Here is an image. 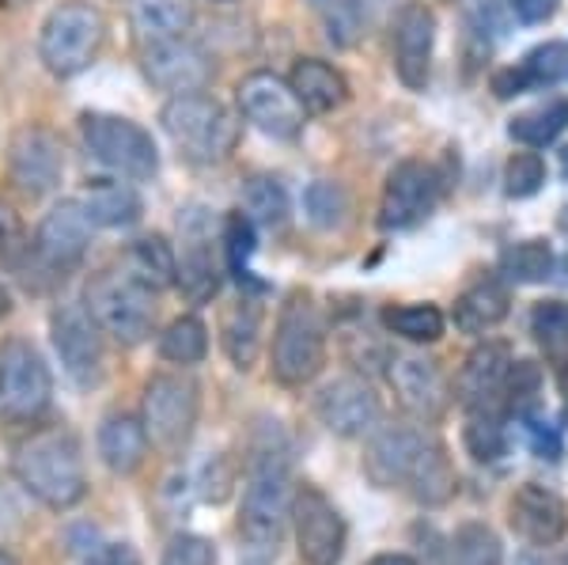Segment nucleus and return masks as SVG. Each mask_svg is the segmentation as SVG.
Listing matches in <instances>:
<instances>
[{
	"instance_id": "obj_54",
	"label": "nucleus",
	"mask_w": 568,
	"mask_h": 565,
	"mask_svg": "<svg viewBox=\"0 0 568 565\" xmlns=\"http://www.w3.org/2000/svg\"><path fill=\"white\" fill-rule=\"evenodd\" d=\"M565 175H568V149H565Z\"/></svg>"
},
{
	"instance_id": "obj_27",
	"label": "nucleus",
	"mask_w": 568,
	"mask_h": 565,
	"mask_svg": "<svg viewBox=\"0 0 568 565\" xmlns=\"http://www.w3.org/2000/svg\"><path fill=\"white\" fill-rule=\"evenodd\" d=\"M511 312V293L508 285L497 278H485V281H474L466 293L455 300V326L463 334H489L493 326H500L504 319Z\"/></svg>"
},
{
	"instance_id": "obj_53",
	"label": "nucleus",
	"mask_w": 568,
	"mask_h": 565,
	"mask_svg": "<svg viewBox=\"0 0 568 565\" xmlns=\"http://www.w3.org/2000/svg\"><path fill=\"white\" fill-rule=\"evenodd\" d=\"M0 565H16V558H12V554L4 551V546H0Z\"/></svg>"
},
{
	"instance_id": "obj_39",
	"label": "nucleus",
	"mask_w": 568,
	"mask_h": 565,
	"mask_svg": "<svg viewBox=\"0 0 568 565\" xmlns=\"http://www.w3.org/2000/svg\"><path fill=\"white\" fill-rule=\"evenodd\" d=\"M542 395V369L535 361H511L508 384H504V410L516 417H530Z\"/></svg>"
},
{
	"instance_id": "obj_42",
	"label": "nucleus",
	"mask_w": 568,
	"mask_h": 565,
	"mask_svg": "<svg viewBox=\"0 0 568 565\" xmlns=\"http://www.w3.org/2000/svg\"><path fill=\"white\" fill-rule=\"evenodd\" d=\"M542 182H546V160L538 152H511L508 168H504V190H508V198L538 194Z\"/></svg>"
},
{
	"instance_id": "obj_36",
	"label": "nucleus",
	"mask_w": 568,
	"mask_h": 565,
	"mask_svg": "<svg viewBox=\"0 0 568 565\" xmlns=\"http://www.w3.org/2000/svg\"><path fill=\"white\" fill-rule=\"evenodd\" d=\"M243 213L262 228H277L288 221V190L273 175H254L243 186Z\"/></svg>"
},
{
	"instance_id": "obj_30",
	"label": "nucleus",
	"mask_w": 568,
	"mask_h": 565,
	"mask_svg": "<svg viewBox=\"0 0 568 565\" xmlns=\"http://www.w3.org/2000/svg\"><path fill=\"white\" fill-rule=\"evenodd\" d=\"M175 248H171L163 235H144L136 240L130 251H125V273H133L141 285H149L152 293H163V289L175 285Z\"/></svg>"
},
{
	"instance_id": "obj_22",
	"label": "nucleus",
	"mask_w": 568,
	"mask_h": 565,
	"mask_svg": "<svg viewBox=\"0 0 568 565\" xmlns=\"http://www.w3.org/2000/svg\"><path fill=\"white\" fill-rule=\"evenodd\" d=\"M182 228V254H175V289L190 304H209L220 293V262L209 243L205 221H201V209H190L179 221Z\"/></svg>"
},
{
	"instance_id": "obj_40",
	"label": "nucleus",
	"mask_w": 568,
	"mask_h": 565,
	"mask_svg": "<svg viewBox=\"0 0 568 565\" xmlns=\"http://www.w3.org/2000/svg\"><path fill=\"white\" fill-rule=\"evenodd\" d=\"M524 69L535 88L546 84H561L568 80V46L565 42H542L524 58Z\"/></svg>"
},
{
	"instance_id": "obj_5",
	"label": "nucleus",
	"mask_w": 568,
	"mask_h": 565,
	"mask_svg": "<svg viewBox=\"0 0 568 565\" xmlns=\"http://www.w3.org/2000/svg\"><path fill=\"white\" fill-rule=\"evenodd\" d=\"M163 133L190 163H224L240 144V122L213 95H171L160 111Z\"/></svg>"
},
{
	"instance_id": "obj_26",
	"label": "nucleus",
	"mask_w": 568,
	"mask_h": 565,
	"mask_svg": "<svg viewBox=\"0 0 568 565\" xmlns=\"http://www.w3.org/2000/svg\"><path fill=\"white\" fill-rule=\"evenodd\" d=\"M288 84L311 114H329L349 99V80L323 58H300L292 65Z\"/></svg>"
},
{
	"instance_id": "obj_11",
	"label": "nucleus",
	"mask_w": 568,
	"mask_h": 565,
	"mask_svg": "<svg viewBox=\"0 0 568 565\" xmlns=\"http://www.w3.org/2000/svg\"><path fill=\"white\" fill-rule=\"evenodd\" d=\"M292 532H296V551L304 565H342L349 527H345L337 505L318 486H296L292 494Z\"/></svg>"
},
{
	"instance_id": "obj_12",
	"label": "nucleus",
	"mask_w": 568,
	"mask_h": 565,
	"mask_svg": "<svg viewBox=\"0 0 568 565\" xmlns=\"http://www.w3.org/2000/svg\"><path fill=\"white\" fill-rule=\"evenodd\" d=\"M240 99V114L254 130H262L273 141H296L307 125V107L292 91L288 80L273 77V72H251L235 88Z\"/></svg>"
},
{
	"instance_id": "obj_31",
	"label": "nucleus",
	"mask_w": 568,
	"mask_h": 565,
	"mask_svg": "<svg viewBox=\"0 0 568 565\" xmlns=\"http://www.w3.org/2000/svg\"><path fill=\"white\" fill-rule=\"evenodd\" d=\"M383 326H387L394 339L425 345V342L444 339L447 319L436 304H390V307H383Z\"/></svg>"
},
{
	"instance_id": "obj_55",
	"label": "nucleus",
	"mask_w": 568,
	"mask_h": 565,
	"mask_svg": "<svg viewBox=\"0 0 568 565\" xmlns=\"http://www.w3.org/2000/svg\"><path fill=\"white\" fill-rule=\"evenodd\" d=\"M565 270H568V259H565Z\"/></svg>"
},
{
	"instance_id": "obj_48",
	"label": "nucleus",
	"mask_w": 568,
	"mask_h": 565,
	"mask_svg": "<svg viewBox=\"0 0 568 565\" xmlns=\"http://www.w3.org/2000/svg\"><path fill=\"white\" fill-rule=\"evenodd\" d=\"M80 565H141V558H136L130 543H106L99 551H91Z\"/></svg>"
},
{
	"instance_id": "obj_47",
	"label": "nucleus",
	"mask_w": 568,
	"mask_h": 565,
	"mask_svg": "<svg viewBox=\"0 0 568 565\" xmlns=\"http://www.w3.org/2000/svg\"><path fill=\"white\" fill-rule=\"evenodd\" d=\"M489 84H493V95H497V99H516V95L535 91V84H530V77L524 69V61H519V65H508V69H497Z\"/></svg>"
},
{
	"instance_id": "obj_38",
	"label": "nucleus",
	"mask_w": 568,
	"mask_h": 565,
	"mask_svg": "<svg viewBox=\"0 0 568 565\" xmlns=\"http://www.w3.org/2000/svg\"><path fill=\"white\" fill-rule=\"evenodd\" d=\"M304 209L315 228H342L345 216H349V194H345L342 182L318 179L304 190Z\"/></svg>"
},
{
	"instance_id": "obj_14",
	"label": "nucleus",
	"mask_w": 568,
	"mask_h": 565,
	"mask_svg": "<svg viewBox=\"0 0 568 565\" xmlns=\"http://www.w3.org/2000/svg\"><path fill=\"white\" fill-rule=\"evenodd\" d=\"M436 198H439V175L433 163H425V160L394 163L387 186H383L379 224L387 228V232H406V228L420 224L433 213Z\"/></svg>"
},
{
	"instance_id": "obj_16",
	"label": "nucleus",
	"mask_w": 568,
	"mask_h": 565,
	"mask_svg": "<svg viewBox=\"0 0 568 565\" xmlns=\"http://www.w3.org/2000/svg\"><path fill=\"white\" fill-rule=\"evenodd\" d=\"M8 171L23 194H50L65 175V149L45 125H23L8 141Z\"/></svg>"
},
{
	"instance_id": "obj_13",
	"label": "nucleus",
	"mask_w": 568,
	"mask_h": 565,
	"mask_svg": "<svg viewBox=\"0 0 568 565\" xmlns=\"http://www.w3.org/2000/svg\"><path fill=\"white\" fill-rule=\"evenodd\" d=\"M50 339L72 384L95 387L103 376V331L84 304H61L50 315Z\"/></svg>"
},
{
	"instance_id": "obj_25",
	"label": "nucleus",
	"mask_w": 568,
	"mask_h": 565,
	"mask_svg": "<svg viewBox=\"0 0 568 565\" xmlns=\"http://www.w3.org/2000/svg\"><path fill=\"white\" fill-rule=\"evenodd\" d=\"M84 205L88 221L95 228H130L141 221L144 202L141 194L122 179H95L84 186V194L77 198Z\"/></svg>"
},
{
	"instance_id": "obj_7",
	"label": "nucleus",
	"mask_w": 568,
	"mask_h": 565,
	"mask_svg": "<svg viewBox=\"0 0 568 565\" xmlns=\"http://www.w3.org/2000/svg\"><path fill=\"white\" fill-rule=\"evenodd\" d=\"M84 307L95 319V326L110 334L118 345L149 342L155 326V293L125 270H106L91 278Z\"/></svg>"
},
{
	"instance_id": "obj_32",
	"label": "nucleus",
	"mask_w": 568,
	"mask_h": 565,
	"mask_svg": "<svg viewBox=\"0 0 568 565\" xmlns=\"http://www.w3.org/2000/svg\"><path fill=\"white\" fill-rule=\"evenodd\" d=\"M554 248L546 240H524L511 243L508 251L500 254V273L504 281H516V285H542V281L554 273Z\"/></svg>"
},
{
	"instance_id": "obj_43",
	"label": "nucleus",
	"mask_w": 568,
	"mask_h": 565,
	"mask_svg": "<svg viewBox=\"0 0 568 565\" xmlns=\"http://www.w3.org/2000/svg\"><path fill=\"white\" fill-rule=\"evenodd\" d=\"M224 251H227V266L235 270V278L246 281V259L254 254V221L243 209L224 216Z\"/></svg>"
},
{
	"instance_id": "obj_23",
	"label": "nucleus",
	"mask_w": 568,
	"mask_h": 565,
	"mask_svg": "<svg viewBox=\"0 0 568 565\" xmlns=\"http://www.w3.org/2000/svg\"><path fill=\"white\" fill-rule=\"evenodd\" d=\"M433 46H436V16L425 4H406L394 20V72L409 91L428 84L433 69Z\"/></svg>"
},
{
	"instance_id": "obj_10",
	"label": "nucleus",
	"mask_w": 568,
	"mask_h": 565,
	"mask_svg": "<svg viewBox=\"0 0 568 565\" xmlns=\"http://www.w3.org/2000/svg\"><path fill=\"white\" fill-rule=\"evenodd\" d=\"M53 403L50 364L31 342L12 339L0 350V410L8 422H39Z\"/></svg>"
},
{
	"instance_id": "obj_6",
	"label": "nucleus",
	"mask_w": 568,
	"mask_h": 565,
	"mask_svg": "<svg viewBox=\"0 0 568 565\" xmlns=\"http://www.w3.org/2000/svg\"><path fill=\"white\" fill-rule=\"evenodd\" d=\"M106 42V20L88 0H65L42 23L39 58L53 77H80Z\"/></svg>"
},
{
	"instance_id": "obj_50",
	"label": "nucleus",
	"mask_w": 568,
	"mask_h": 565,
	"mask_svg": "<svg viewBox=\"0 0 568 565\" xmlns=\"http://www.w3.org/2000/svg\"><path fill=\"white\" fill-rule=\"evenodd\" d=\"M516 565H568V554H546L542 546H535V551H527V554H519V562Z\"/></svg>"
},
{
	"instance_id": "obj_15",
	"label": "nucleus",
	"mask_w": 568,
	"mask_h": 565,
	"mask_svg": "<svg viewBox=\"0 0 568 565\" xmlns=\"http://www.w3.org/2000/svg\"><path fill=\"white\" fill-rule=\"evenodd\" d=\"M387 364L390 387L398 395L402 410L420 425H436L447 414V406H452V387H447L439 364L425 357V353H398Z\"/></svg>"
},
{
	"instance_id": "obj_3",
	"label": "nucleus",
	"mask_w": 568,
	"mask_h": 565,
	"mask_svg": "<svg viewBox=\"0 0 568 565\" xmlns=\"http://www.w3.org/2000/svg\"><path fill=\"white\" fill-rule=\"evenodd\" d=\"M12 471L27 494L42 501L45 508H58V513L80 505L88 494L84 452H80V441L65 425L34 430L27 441L16 444Z\"/></svg>"
},
{
	"instance_id": "obj_17",
	"label": "nucleus",
	"mask_w": 568,
	"mask_h": 565,
	"mask_svg": "<svg viewBox=\"0 0 568 565\" xmlns=\"http://www.w3.org/2000/svg\"><path fill=\"white\" fill-rule=\"evenodd\" d=\"M91 224L80 202H61L42 216L39 232H34V259L53 273H72L84 262L91 248Z\"/></svg>"
},
{
	"instance_id": "obj_41",
	"label": "nucleus",
	"mask_w": 568,
	"mask_h": 565,
	"mask_svg": "<svg viewBox=\"0 0 568 565\" xmlns=\"http://www.w3.org/2000/svg\"><path fill=\"white\" fill-rule=\"evenodd\" d=\"M530 334L538 339V345H546L549 353L565 350L568 345V304L565 300H542L530 312Z\"/></svg>"
},
{
	"instance_id": "obj_37",
	"label": "nucleus",
	"mask_w": 568,
	"mask_h": 565,
	"mask_svg": "<svg viewBox=\"0 0 568 565\" xmlns=\"http://www.w3.org/2000/svg\"><path fill=\"white\" fill-rule=\"evenodd\" d=\"M452 558L455 565H504V543L489 524L466 521L452 535Z\"/></svg>"
},
{
	"instance_id": "obj_51",
	"label": "nucleus",
	"mask_w": 568,
	"mask_h": 565,
	"mask_svg": "<svg viewBox=\"0 0 568 565\" xmlns=\"http://www.w3.org/2000/svg\"><path fill=\"white\" fill-rule=\"evenodd\" d=\"M368 565H420V562H414L409 554H375Z\"/></svg>"
},
{
	"instance_id": "obj_49",
	"label": "nucleus",
	"mask_w": 568,
	"mask_h": 565,
	"mask_svg": "<svg viewBox=\"0 0 568 565\" xmlns=\"http://www.w3.org/2000/svg\"><path fill=\"white\" fill-rule=\"evenodd\" d=\"M557 4H561V0H508V8L524 23H546L549 16L557 12Z\"/></svg>"
},
{
	"instance_id": "obj_24",
	"label": "nucleus",
	"mask_w": 568,
	"mask_h": 565,
	"mask_svg": "<svg viewBox=\"0 0 568 565\" xmlns=\"http://www.w3.org/2000/svg\"><path fill=\"white\" fill-rule=\"evenodd\" d=\"M99 460L106 463V471L114 475H133L144 460H149V430L141 417L133 414H106L99 425Z\"/></svg>"
},
{
	"instance_id": "obj_35",
	"label": "nucleus",
	"mask_w": 568,
	"mask_h": 565,
	"mask_svg": "<svg viewBox=\"0 0 568 565\" xmlns=\"http://www.w3.org/2000/svg\"><path fill=\"white\" fill-rule=\"evenodd\" d=\"M209 353V326L197 315H179L168 331L160 334V357L171 364H201Z\"/></svg>"
},
{
	"instance_id": "obj_19",
	"label": "nucleus",
	"mask_w": 568,
	"mask_h": 565,
	"mask_svg": "<svg viewBox=\"0 0 568 565\" xmlns=\"http://www.w3.org/2000/svg\"><path fill=\"white\" fill-rule=\"evenodd\" d=\"M315 414L337 436H368L383 417L379 395L356 376H337L315 395Z\"/></svg>"
},
{
	"instance_id": "obj_29",
	"label": "nucleus",
	"mask_w": 568,
	"mask_h": 565,
	"mask_svg": "<svg viewBox=\"0 0 568 565\" xmlns=\"http://www.w3.org/2000/svg\"><path fill=\"white\" fill-rule=\"evenodd\" d=\"M130 23L141 46L186 39L190 23H194V8H190V0H133Z\"/></svg>"
},
{
	"instance_id": "obj_8",
	"label": "nucleus",
	"mask_w": 568,
	"mask_h": 565,
	"mask_svg": "<svg viewBox=\"0 0 568 565\" xmlns=\"http://www.w3.org/2000/svg\"><path fill=\"white\" fill-rule=\"evenodd\" d=\"M80 137L84 149L118 179H152L160 171V152L144 125L130 122L122 114L88 111L80 118Z\"/></svg>"
},
{
	"instance_id": "obj_2",
	"label": "nucleus",
	"mask_w": 568,
	"mask_h": 565,
	"mask_svg": "<svg viewBox=\"0 0 568 565\" xmlns=\"http://www.w3.org/2000/svg\"><path fill=\"white\" fill-rule=\"evenodd\" d=\"M292 460L288 444L273 422V430L258 436L246 460V482H243V505H240V535L258 551H270L284 539L292 521Z\"/></svg>"
},
{
	"instance_id": "obj_33",
	"label": "nucleus",
	"mask_w": 568,
	"mask_h": 565,
	"mask_svg": "<svg viewBox=\"0 0 568 565\" xmlns=\"http://www.w3.org/2000/svg\"><path fill=\"white\" fill-rule=\"evenodd\" d=\"M463 444L478 463H497L508 452V433H504L500 410H466Z\"/></svg>"
},
{
	"instance_id": "obj_4",
	"label": "nucleus",
	"mask_w": 568,
	"mask_h": 565,
	"mask_svg": "<svg viewBox=\"0 0 568 565\" xmlns=\"http://www.w3.org/2000/svg\"><path fill=\"white\" fill-rule=\"evenodd\" d=\"M326 364V323L318 315L315 296L296 289L284 296L277 326H273L270 369L284 387H304Z\"/></svg>"
},
{
	"instance_id": "obj_20",
	"label": "nucleus",
	"mask_w": 568,
	"mask_h": 565,
	"mask_svg": "<svg viewBox=\"0 0 568 565\" xmlns=\"http://www.w3.org/2000/svg\"><path fill=\"white\" fill-rule=\"evenodd\" d=\"M511 361L516 357L504 342H481L478 350L466 353L452 398L463 410H504V384H508Z\"/></svg>"
},
{
	"instance_id": "obj_45",
	"label": "nucleus",
	"mask_w": 568,
	"mask_h": 565,
	"mask_svg": "<svg viewBox=\"0 0 568 565\" xmlns=\"http://www.w3.org/2000/svg\"><path fill=\"white\" fill-rule=\"evenodd\" d=\"M361 8H356V0H329L326 4V34L334 46H353L361 39Z\"/></svg>"
},
{
	"instance_id": "obj_9",
	"label": "nucleus",
	"mask_w": 568,
	"mask_h": 565,
	"mask_svg": "<svg viewBox=\"0 0 568 565\" xmlns=\"http://www.w3.org/2000/svg\"><path fill=\"white\" fill-rule=\"evenodd\" d=\"M201 414V391L182 372H155L144 384V410L141 422L149 430V441L160 452L179 455L190 444Z\"/></svg>"
},
{
	"instance_id": "obj_1",
	"label": "nucleus",
	"mask_w": 568,
	"mask_h": 565,
	"mask_svg": "<svg viewBox=\"0 0 568 565\" xmlns=\"http://www.w3.org/2000/svg\"><path fill=\"white\" fill-rule=\"evenodd\" d=\"M364 475L379 490H406L417 505L439 508L455 497V467L447 448L425 425H375L364 448Z\"/></svg>"
},
{
	"instance_id": "obj_52",
	"label": "nucleus",
	"mask_w": 568,
	"mask_h": 565,
	"mask_svg": "<svg viewBox=\"0 0 568 565\" xmlns=\"http://www.w3.org/2000/svg\"><path fill=\"white\" fill-rule=\"evenodd\" d=\"M8 307H12V300H8V289H4V285H0V319H4V315H8Z\"/></svg>"
},
{
	"instance_id": "obj_44",
	"label": "nucleus",
	"mask_w": 568,
	"mask_h": 565,
	"mask_svg": "<svg viewBox=\"0 0 568 565\" xmlns=\"http://www.w3.org/2000/svg\"><path fill=\"white\" fill-rule=\"evenodd\" d=\"M160 565H216V546L205 535L182 532L168 546H163Z\"/></svg>"
},
{
	"instance_id": "obj_18",
	"label": "nucleus",
	"mask_w": 568,
	"mask_h": 565,
	"mask_svg": "<svg viewBox=\"0 0 568 565\" xmlns=\"http://www.w3.org/2000/svg\"><path fill=\"white\" fill-rule=\"evenodd\" d=\"M141 69L152 80V88L171 91V95H194V91H201L213 80V61L190 39H168V42L144 46Z\"/></svg>"
},
{
	"instance_id": "obj_21",
	"label": "nucleus",
	"mask_w": 568,
	"mask_h": 565,
	"mask_svg": "<svg viewBox=\"0 0 568 565\" xmlns=\"http://www.w3.org/2000/svg\"><path fill=\"white\" fill-rule=\"evenodd\" d=\"M508 524L530 546H557L568 532V505L554 490L538 486V482H524L516 494L508 497Z\"/></svg>"
},
{
	"instance_id": "obj_28",
	"label": "nucleus",
	"mask_w": 568,
	"mask_h": 565,
	"mask_svg": "<svg viewBox=\"0 0 568 565\" xmlns=\"http://www.w3.org/2000/svg\"><path fill=\"white\" fill-rule=\"evenodd\" d=\"M220 345H224L227 361L235 369H254L262 353V304L254 296H243L240 304H232L224 312V323H220Z\"/></svg>"
},
{
	"instance_id": "obj_34",
	"label": "nucleus",
	"mask_w": 568,
	"mask_h": 565,
	"mask_svg": "<svg viewBox=\"0 0 568 565\" xmlns=\"http://www.w3.org/2000/svg\"><path fill=\"white\" fill-rule=\"evenodd\" d=\"M565 125H568V103L554 99V103H542L535 111L511 118L508 133L511 141L527 144V149H546V144H554L565 133Z\"/></svg>"
},
{
	"instance_id": "obj_46",
	"label": "nucleus",
	"mask_w": 568,
	"mask_h": 565,
	"mask_svg": "<svg viewBox=\"0 0 568 565\" xmlns=\"http://www.w3.org/2000/svg\"><path fill=\"white\" fill-rule=\"evenodd\" d=\"M20 254H31V243H27L20 221L12 216V209L0 205V259L20 262Z\"/></svg>"
}]
</instances>
